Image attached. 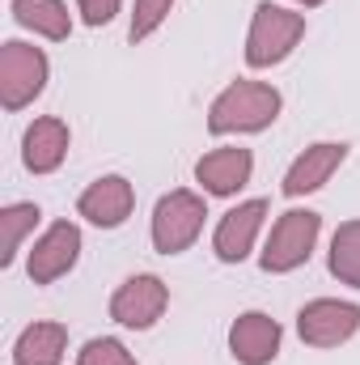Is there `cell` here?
<instances>
[{"label": "cell", "instance_id": "obj_1", "mask_svg": "<svg viewBox=\"0 0 360 365\" xmlns=\"http://www.w3.org/2000/svg\"><path fill=\"white\" fill-rule=\"evenodd\" d=\"M284 98L275 86L268 81H250L238 77L225 90L212 98L208 106V132L212 136H250V132H268L271 123L280 119Z\"/></svg>", "mask_w": 360, "mask_h": 365}, {"label": "cell", "instance_id": "obj_2", "mask_svg": "<svg viewBox=\"0 0 360 365\" xmlns=\"http://www.w3.org/2000/svg\"><path fill=\"white\" fill-rule=\"evenodd\" d=\"M305 38V13H292L284 4H271L259 0L255 4V17H250V30H246V68H275L284 64Z\"/></svg>", "mask_w": 360, "mask_h": 365}, {"label": "cell", "instance_id": "obj_3", "mask_svg": "<svg viewBox=\"0 0 360 365\" xmlns=\"http://www.w3.org/2000/svg\"><path fill=\"white\" fill-rule=\"evenodd\" d=\"M318 234H322V217L314 208H288L275 217L268 242L259 251V268L271 276L297 272L301 264H309L314 247H318Z\"/></svg>", "mask_w": 360, "mask_h": 365}, {"label": "cell", "instance_id": "obj_4", "mask_svg": "<svg viewBox=\"0 0 360 365\" xmlns=\"http://www.w3.org/2000/svg\"><path fill=\"white\" fill-rule=\"evenodd\" d=\"M203 217H208V200L199 191H166L153 208V225H149V238H153V251L157 255H182L195 247V238L203 234Z\"/></svg>", "mask_w": 360, "mask_h": 365}, {"label": "cell", "instance_id": "obj_5", "mask_svg": "<svg viewBox=\"0 0 360 365\" xmlns=\"http://www.w3.org/2000/svg\"><path fill=\"white\" fill-rule=\"evenodd\" d=\"M51 77V60L43 47L9 38L0 47V106L4 110H26L38 93L47 90Z\"/></svg>", "mask_w": 360, "mask_h": 365}, {"label": "cell", "instance_id": "obj_6", "mask_svg": "<svg viewBox=\"0 0 360 365\" xmlns=\"http://www.w3.org/2000/svg\"><path fill=\"white\" fill-rule=\"evenodd\" d=\"M170 306V284L153 272L127 276L115 293H110V319L127 331H149L157 327V319Z\"/></svg>", "mask_w": 360, "mask_h": 365}, {"label": "cell", "instance_id": "obj_7", "mask_svg": "<svg viewBox=\"0 0 360 365\" xmlns=\"http://www.w3.org/2000/svg\"><path fill=\"white\" fill-rule=\"evenodd\" d=\"M360 331V306L344 297H314L297 310V336L309 349H339Z\"/></svg>", "mask_w": 360, "mask_h": 365}, {"label": "cell", "instance_id": "obj_8", "mask_svg": "<svg viewBox=\"0 0 360 365\" xmlns=\"http://www.w3.org/2000/svg\"><path fill=\"white\" fill-rule=\"evenodd\" d=\"M77 259H81V225L77 221H51L26 255V276L34 284H55L60 276L77 268Z\"/></svg>", "mask_w": 360, "mask_h": 365}, {"label": "cell", "instance_id": "obj_9", "mask_svg": "<svg viewBox=\"0 0 360 365\" xmlns=\"http://www.w3.org/2000/svg\"><path fill=\"white\" fill-rule=\"evenodd\" d=\"M263 221H268V200H242L238 208H229L221 221H216V234H212V251L221 264H242L250 259L259 234H263Z\"/></svg>", "mask_w": 360, "mask_h": 365}, {"label": "cell", "instance_id": "obj_10", "mask_svg": "<svg viewBox=\"0 0 360 365\" xmlns=\"http://www.w3.org/2000/svg\"><path fill=\"white\" fill-rule=\"evenodd\" d=\"M344 162H348V145H344V140H318V145H309L305 153L292 158V166L284 170L280 191H284L288 200L314 195V191H322L327 182L335 179V170H339Z\"/></svg>", "mask_w": 360, "mask_h": 365}, {"label": "cell", "instance_id": "obj_11", "mask_svg": "<svg viewBox=\"0 0 360 365\" xmlns=\"http://www.w3.org/2000/svg\"><path fill=\"white\" fill-rule=\"evenodd\" d=\"M77 212L97 225V230H119V225H127V217L136 212V187L123 179V175H102V179H93L85 191H81V200H77Z\"/></svg>", "mask_w": 360, "mask_h": 365}, {"label": "cell", "instance_id": "obj_12", "mask_svg": "<svg viewBox=\"0 0 360 365\" xmlns=\"http://www.w3.org/2000/svg\"><path fill=\"white\" fill-rule=\"evenodd\" d=\"M280 344L284 327L263 310H246L229 323V353L238 365H271L280 357Z\"/></svg>", "mask_w": 360, "mask_h": 365}, {"label": "cell", "instance_id": "obj_13", "mask_svg": "<svg viewBox=\"0 0 360 365\" xmlns=\"http://www.w3.org/2000/svg\"><path fill=\"white\" fill-rule=\"evenodd\" d=\"M255 175V153L242 145L229 149H212L195 162V182L203 187V195H238Z\"/></svg>", "mask_w": 360, "mask_h": 365}, {"label": "cell", "instance_id": "obj_14", "mask_svg": "<svg viewBox=\"0 0 360 365\" xmlns=\"http://www.w3.org/2000/svg\"><path fill=\"white\" fill-rule=\"evenodd\" d=\"M68 145H73L68 123L55 119V115H43L21 136V162H26L30 175H55L64 166V158H68Z\"/></svg>", "mask_w": 360, "mask_h": 365}, {"label": "cell", "instance_id": "obj_15", "mask_svg": "<svg viewBox=\"0 0 360 365\" xmlns=\"http://www.w3.org/2000/svg\"><path fill=\"white\" fill-rule=\"evenodd\" d=\"M68 353V327L64 323H30L13 340V365H64Z\"/></svg>", "mask_w": 360, "mask_h": 365}, {"label": "cell", "instance_id": "obj_16", "mask_svg": "<svg viewBox=\"0 0 360 365\" xmlns=\"http://www.w3.org/2000/svg\"><path fill=\"white\" fill-rule=\"evenodd\" d=\"M13 21L34 30L38 38H51V43H64L73 34V13L64 0H13Z\"/></svg>", "mask_w": 360, "mask_h": 365}, {"label": "cell", "instance_id": "obj_17", "mask_svg": "<svg viewBox=\"0 0 360 365\" xmlns=\"http://www.w3.org/2000/svg\"><path fill=\"white\" fill-rule=\"evenodd\" d=\"M38 221H43L38 204H4L0 208V268H13V259L21 255L26 234H34Z\"/></svg>", "mask_w": 360, "mask_h": 365}, {"label": "cell", "instance_id": "obj_18", "mask_svg": "<svg viewBox=\"0 0 360 365\" xmlns=\"http://www.w3.org/2000/svg\"><path fill=\"white\" fill-rule=\"evenodd\" d=\"M327 268L339 284L360 289V221H344L331 234V251H327Z\"/></svg>", "mask_w": 360, "mask_h": 365}, {"label": "cell", "instance_id": "obj_19", "mask_svg": "<svg viewBox=\"0 0 360 365\" xmlns=\"http://www.w3.org/2000/svg\"><path fill=\"white\" fill-rule=\"evenodd\" d=\"M170 9H174V0H136V4H132V26H127V38H132V43L153 38V34L166 26Z\"/></svg>", "mask_w": 360, "mask_h": 365}, {"label": "cell", "instance_id": "obj_20", "mask_svg": "<svg viewBox=\"0 0 360 365\" xmlns=\"http://www.w3.org/2000/svg\"><path fill=\"white\" fill-rule=\"evenodd\" d=\"M77 365H140V361H136V353H132L123 340H115V336H93V340L81 344Z\"/></svg>", "mask_w": 360, "mask_h": 365}, {"label": "cell", "instance_id": "obj_21", "mask_svg": "<svg viewBox=\"0 0 360 365\" xmlns=\"http://www.w3.org/2000/svg\"><path fill=\"white\" fill-rule=\"evenodd\" d=\"M119 9H123V0H77V13H81V21L85 26H110L115 17H119Z\"/></svg>", "mask_w": 360, "mask_h": 365}, {"label": "cell", "instance_id": "obj_22", "mask_svg": "<svg viewBox=\"0 0 360 365\" xmlns=\"http://www.w3.org/2000/svg\"><path fill=\"white\" fill-rule=\"evenodd\" d=\"M292 4H301V9H318V4H327V0H292Z\"/></svg>", "mask_w": 360, "mask_h": 365}]
</instances>
